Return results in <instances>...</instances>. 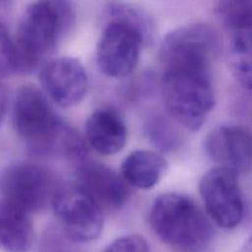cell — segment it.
Instances as JSON below:
<instances>
[{
  "mask_svg": "<svg viewBox=\"0 0 252 252\" xmlns=\"http://www.w3.org/2000/svg\"><path fill=\"white\" fill-rule=\"evenodd\" d=\"M12 125L36 152L59 153L76 162L85 160V143L58 117L43 91L36 86L24 85L17 90Z\"/></svg>",
  "mask_w": 252,
  "mask_h": 252,
  "instance_id": "cell-1",
  "label": "cell"
},
{
  "mask_svg": "<svg viewBox=\"0 0 252 252\" xmlns=\"http://www.w3.org/2000/svg\"><path fill=\"white\" fill-rule=\"evenodd\" d=\"M75 10L71 0H34L17 24L16 71L30 73L54 52L71 29Z\"/></svg>",
  "mask_w": 252,
  "mask_h": 252,
  "instance_id": "cell-2",
  "label": "cell"
},
{
  "mask_svg": "<svg viewBox=\"0 0 252 252\" xmlns=\"http://www.w3.org/2000/svg\"><path fill=\"white\" fill-rule=\"evenodd\" d=\"M149 221L162 243L181 250L203 248L213 235L208 216L184 194L158 197L150 209Z\"/></svg>",
  "mask_w": 252,
  "mask_h": 252,
  "instance_id": "cell-3",
  "label": "cell"
},
{
  "mask_svg": "<svg viewBox=\"0 0 252 252\" xmlns=\"http://www.w3.org/2000/svg\"><path fill=\"white\" fill-rule=\"evenodd\" d=\"M161 95L170 116L179 125L196 132L214 107L211 71L165 69Z\"/></svg>",
  "mask_w": 252,
  "mask_h": 252,
  "instance_id": "cell-4",
  "label": "cell"
},
{
  "mask_svg": "<svg viewBox=\"0 0 252 252\" xmlns=\"http://www.w3.org/2000/svg\"><path fill=\"white\" fill-rule=\"evenodd\" d=\"M220 41L211 26L192 24L172 30L160 46V59L165 69L211 71L218 56Z\"/></svg>",
  "mask_w": 252,
  "mask_h": 252,
  "instance_id": "cell-5",
  "label": "cell"
},
{
  "mask_svg": "<svg viewBox=\"0 0 252 252\" xmlns=\"http://www.w3.org/2000/svg\"><path fill=\"white\" fill-rule=\"evenodd\" d=\"M58 187L56 176L41 165L19 162L6 166L0 174L2 201L29 214L52 204Z\"/></svg>",
  "mask_w": 252,
  "mask_h": 252,
  "instance_id": "cell-6",
  "label": "cell"
},
{
  "mask_svg": "<svg viewBox=\"0 0 252 252\" xmlns=\"http://www.w3.org/2000/svg\"><path fill=\"white\" fill-rule=\"evenodd\" d=\"M52 207L65 235L74 243H90L103 228V208L78 184L59 186Z\"/></svg>",
  "mask_w": 252,
  "mask_h": 252,
  "instance_id": "cell-7",
  "label": "cell"
},
{
  "mask_svg": "<svg viewBox=\"0 0 252 252\" xmlns=\"http://www.w3.org/2000/svg\"><path fill=\"white\" fill-rule=\"evenodd\" d=\"M199 192L211 221L223 229L240 225L245 216V202L239 174L226 167H214L203 175Z\"/></svg>",
  "mask_w": 252,
  "mask_h": 252,
  "instance_id": "cell-8",
  "label": "cell"
},
{
  "mask_svg": "<svg viewBox=\"0 0 252 252\" xmlns=\"http://www.w3.org/2000/svg\"><path fill=\"white\" fill-rule=\"evenodd\" d=\"M144 44L137 29L123 21L107 20L96 51L98 69L110 78L128 76L137 66Z\"/></svg>",
  "mask_w": 252,
  "mask_h": 252,
  "instance_id": "cell-9",
  "label": "cell"
},
{
  "mask_svg": "<svg viewBox=\"0 0 252 252\" xmlns=\"http://www.w3.org/2000/svg\"><path fill=\"white\" fill-rule=\"evenodd\" d=\"M42 91L61 107L79 105L88 93V74L75 58L52 59L39 71Z\"/></svg>",
  "mask_w": 252,
  "mask_h": 252,
  "instance_id": "cell-10",
  "label": "cell"
},
{
  "mask_svg": "<svg viewBox=\"0 0 252 252\" xmlns=\"http://www.w3.org/2000/svg\"><path fill=\"white\" fill-rule=\"evenodd\" d=\"M204 149L212 161L239 175L252 171V133L243 126L225 125L211 130Z\"/></svg>",
  "mask_w": 252,
  "mask_h": 252,
  "instance_id": "cell-11",
  "label": "cell"
},
{
  "mask_svg": "<svg viewBox=\"0 0 252 252\" xmlns=\"http://www.w3.org/2000/svg\"><path fill=\"white\" fill-rule=\"evenodd\" d=\"M76 184L83 187L102 208L117 209L126 204L129 197V185L122 175L95 161L79 162L75 172Z\"/></svg>",
  "mask_w": 252,
  "mask_h": 252,
  "instance_id": "cell-12",
  "label": "cell"
},
{
  "mask_svg": "<svg viewBox=\"0 0 252 252\" xmlns=\"http://www.w3.org/2000/svg\"><path fill=\"white\" fill-rule=\"evenodd\" d=\"M86 140L89 145L102 155L120 153L127 142V127L116 111L101 108L86 121Z\"/></svg>",
  "mask_w": 252,
  "mask_h": 252,
  "instance_id": "cell-13",
  "label": "cell"
},
{
  "mask_svg": "<svg viewBox=\"0 0 252 252\" xmlns=\"http://www.w3.org/2000/svg\"><path fill=\"white\" fill-rule=\"evenodd\" d=\"M33 243L30 214L7 202L0 201V250L29 252Z\"/></svg>",
  "mask_w": 252,
  "mask_h": 252,
  "instance_id": "cell-14",
  "label": "cell"
},
{
  "mask_svg": "<svg viewBox=\"0 0 252 252\" xmlns=\"http://www.w3.org/2000/svg\"><path fill=\"white\" fill-rule=\"evenodd\" d=\"M166 169V160L158 153L135 150L123 160L121 172L129 186L139 189H150L159 184Z\"/></svg>",
  "mask_w": 252,
  "mask_h": 252,
  "instance_id": "cell-15",
  "label": "cell"
},
{
  "mask_svg": "<svg viewBox=\"0 0 252 252\" xmlns=\"http://www.w3.org/2000/svg\"><path fill=\"white\" fill-rule=\"evenodd\" d=\"M226 63L239 85L252 91V34L229 36Z\"/></svg>",
  "mask_w": 252,
  "mask_h": 252,
  "instance_id": "cell-16",
  "label": "cell"
},
{
  "mask_svg": "<svg viewBox=\"0 0 252 252\" xmlns=\"http://www.w3.org/2000/svg\"><path fill=\"white\" fill-rule=\"evenodd\" d=\"M106 17L107 20H118L130 25L142 33L145 44L152 43L155 33V24L142 7L126 0H111L106 6Z\"/></svg>",
  "mask_w": 252,
  "mask_h": 252,
  "instance_id": "cell-17",
  "label": "cell"
},
{
  "mask_svg": "<svg viewBox=\"0 0 252 252\" xmlns=\"http://www.w3.org/2000/svg\"><path fill=\"white\" fill-rule=\"evenodd\" d=\"M217 14L228 36L252 34V0H219Z\"/></svg>",
  "mask_w": 252,
  "mask_h": 252,
  "instance_id": "cell-18",
  "label": "cell"
},
{
  "mask_svg": "<svg viewBox=\"0 0 252 252\" xmlns=\"http://www.w3.org/2000/svg\"><path fill=\"white\" fill-rule=\"evenodd\" d=\"M16 71V54L14 39L0 20V76H7Z\"/></svg>",
  "mask_w": 252,
  "mask_h": 252,
  "instance_id": "cell-19",
  "label": "cell"
},
{
  "mask_svg": "<svg viewBox=\"0 0 252 252\" xmlns=\"http://www.w3.org/2000/svg\"><path fill=\"white\" fill-rule=\"evenodd\" d=\"M105 252H150V248L142 236L126 235L112 241Z\"/></svg>",
  "mask_w": 252,
  "mask_h": 252,
  "instance_id": "cell-20",
  "label": "cell"
},
{
  "mask_svg": "<svg viewBox=\"0 0 252 252\" xmlns=\"http://www.w3.org/2000/svg\"><path fill=\"white\" fill-rule=\"evenodd\" d=\"M149 137L152 138L153 143L162 150L174 148L176 144V137L174 132L170 129L169 125L159 120H155L149 126Z\"/></svg>",
  "mask_w": 252,
  "mask_h": 252,
  "instance_id": "cell-21",
  "label": "cell"
},
{
  "mask_svg": "<svg viewBox=\"0 0 252 252\" xmlns=\"http://www.w3.org/2000/svg\"><path fill=\"white\" fill-rule=\"evenodd\" d=\"M5 111H6V93H5L4 86L0 84V125L4 120Z\"/></svg>",
  "mask_w": 252,
  "mask_h": 252,
  "instance_id": "cell-22",
  "label": "cell"
},
{
  "mask_svg": "<svg viewBox=\"0 0 252 252\" xmlns=\"http://www.w3.org/2000/svg\"><path fill=\"white\" fill-rule=\"evenodd\" d=\"M238 252H252V234L250 238L246 240V243L244 244L243 248H241Z\"/></svg>",
  "mask_w": 252,
  "mask_h": 252,
  "instance_id": "cell-23",
  "label": "cell"
}]
</instances>
